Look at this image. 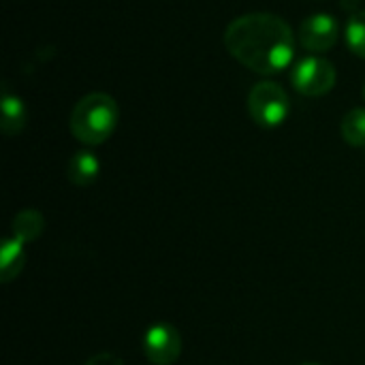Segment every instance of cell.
Listing matches in <instances>:
<instances>
[{"instance_id": "6da1fadb", "label": "cell", "mask_w": 365, "mask_h": 365, "mask_svg": "<svg viewBox=\"0 0 365 365\" xmlns=\"http://www.w3.org/2000/svg\"><path fill=\"white\" fill-rule=\"evenodd\" d=\"M227 51L259 75L284 71L295 58L291 26L274 13H246L225 30Z\"/></svg>"}, {"instance_id": "7a4b0ae2", "label": "cell", "mask_w": 365, "mask_h": 365, "mask_svg": "<svg viewBox=\"0 0 365 365\" xmlns=\"http://www.w3.org/2000/svg\"><path fill=\"white\" fill-rule=\"evenodd\" d=\"M120 107L113 96L105 92H90L77 101L71 111L68 128L83 145L105 143L118 128Z\"/></svg>"}, {"instance_id": "3957f363", "label": "cell", "mask_w": 365, "mask_h": 365, "mask_svg": "<svg viewBox=\"0 0 365 365\" xmlns=\"http://www.w3.org/2000/svg\"><path fill=\"white\" fill-rule=\"evenodd\" d=\"M248 113L263 128H278L291 113L287 90L274 81H259L248 94Z\"/></svg>"}, {"instance_id": "277c9868", "label": "cell", "mask_w": 365, "mask_h": 365, "mask_svg": "<svg viewBox=\"0 0 365 365\" xmlns=\"http://www.w3.org/2000/svg\"><path fill=\"white\" fill-rule=\"evenodd\" d=\"M336 79H338V71L334 62L321 56H308L299 60L291 71V86L302 96H310V98L331 92Z\"/></svg>"}, {"instance_id": "5b68a950", "label": "cell", "mask_w": 365, "mask_h": 365, "mask_svg": "<svg viewBox=\"0 0 365 365\" xmlns=\"http://www.w3.org/2000/svg\"><path fill=\"white\" fill-rule=\"evenodd\" d=\"M145 359L154 365H173L182 355V336L169 323L152 325L143 336Z\"/></svg>"}, {"instance_id": "8992f818", "label": "cell", "mask_w": 365, "mask_h": 365, "mask_svg": "<svg viewBox=\"0 0 365 365\" xmlns=\"http://www.w3.org/2000/svg\"><path fill=\"white\" fill-rule=\"evenodd\" d=\"M340 38V24L331 13H314L299 26V43L312 53H325L334 49Z\"/></svg>"}, {"instance_id": "52a82bcc", "label": "cell", "mask_w": 365, "mask_h": 365, "mask_svg": "<svg viewBox=\"0 0 365 365\" xmlns=\"http://www.w3.org/2000/svg\"><path fill=\"white\" fill-rule=\"evenodd\" d=\"M101 173V163L98 156L90 150H79L71 156L68 165H66V178L71 184L75 186H90L96 182Z\"/></svg>"}, {"instance_id": "ba28073f", "label": "cell", "mask_w": 365, "mask_h": 365, "mask_svg": "<svg viewBox=\"0 0 365 365\" xmlns=\"http://www.w3.org/2000/svg\"><path fill=\"white\" fill-rule=\"evenodd\" d=\"M26 120H28V109L24 105V101L9 92V88L4 86V92H2V118H0V126H2V133L6 137H13V135H19L26 126Z\"/></svg>"}, {"instance_id": "9c48e42d", "label": "cell", "mask_w": 365, "mask_h": 365, "mask_svg": "<svg viewBox=\"0 0 365 365\" xmlns=\"http://www.w3.org/2000/svg\"><path fill=\"white\" fill-rule=\"evenodd\" d=\"M24 242L17 237H6L0 246V278L4 284H9L11 280H15L26 263V250H24Z\"/></svg>"}, {"instance_id": "30bf717a", "label": "cell", "mask_w": 365, "mask_h": 365, "mask_svg": "<svg viewBox=\"0 0 365 365\" xmlns=\"http://www.w3.org/2000/svg\"><path fill=\"white\" fill-rule=\"evenodd\" d=\"M43 229H45V218L38 210H21L13 216V222H11V231H13V237L21 240L24 244H30L34 240H38L43 235Z\"/></svg>"}, {"instance_id": "8fae6325", "label": "cell", "mask_w": 365, "mask_h": 365, "mask_svg": "<svg viewBox=\"0 0 365 365\" xmlns=\"http://www.w3.org/2000/svg\"><path fill=\"white\" fill-rule=\"evenodd\" d=\"M342 139L353 148H365V109H351L340 122Z\"/></svg>"}, {"instance_id": "7c38bea8", "label": "cell", "mask_w": 365, "mask_h": 365, "mask_svg": "<svg viewBox=\"0 0 365 365\" xmlns=\"http://www.w3.org/2000/svg\"><path fill=\"white\" fill-rule=\"evenodd\" d=\"M346 45L349 49L359 56V58H365V11H355L349 21H346Z\"/></svg>"}, {"instance_id": "4fadbf2b", "label": "cell", "mask_w": 365, "mask_h": 365, "mask_svg": "<svg viewBox=\"0 0 365 365\" xmlns=\"http://www.w3.org/2000/svg\"><path fill=\"white\" fill-rule=\"evenodd\" d=\"M86 365H124L122 364V359L118 357V355H113V353H98V355H94V357H90Z\"/></svg>"}, {"instance_id": "5bb4252c", "label": "cell", "mask_w": 365, "mask_h": 365, "mask_svg": "<svg viewBox=\"0 0 365 365\" xmlns=\"http://www.w3.org/2000/svg\"><path fill=\"white\" fill-rule=\"evenodd\" d=\"M340 4H342V6H346V9H351V6L355 4V0H340Z\"/></svg>"}, {"instance_id": "9a60e30c", "label": "cell", "mask_w": 365, "mask_h": 365, "mask_svg": "<svg viewBox=\"0 0 365 365\" xmlns=\"http://www.w3.org/2000/svg\"><path fill=\"white\" fill-rule=\"evenodd\" d=\"M302 365H321V364H302Z\"/></svg>"}, {"instance_id": "2e32d148", "label": "cell", "mask_w": 365, "mask_h": 365, "mask_svg": "<svg viewBox=\"0 0 365 365\" xmlns=\"http://www.w3.org/2000/svg\"><path fill=\"white\" fill-rule=\"evenodd\" d=\"M364 101H365V83H364Z\"/></svg>"}]
</instances>
